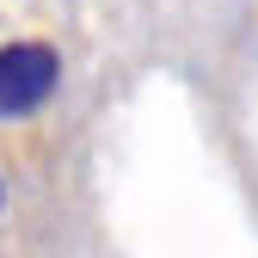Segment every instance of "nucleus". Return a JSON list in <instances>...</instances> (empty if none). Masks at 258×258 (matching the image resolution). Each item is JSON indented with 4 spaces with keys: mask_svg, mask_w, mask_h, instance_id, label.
I'll return each instance as SVG.
<instances>
[{
    "mask_svg": "<svg viewBox=\"0 0 258 258\" xmlns=\"http://www.w3.org/2000/svg\"><path fill=\"white\" fill-rule=\"evenodd\" d=\"M55 86H61V55H55V43H37V37L0 43V123L43 111L55 99Z\"/></svg>",
    "mask_w": 258,
    "mask_h": 258,
    "instance_id": "f257e3e1",
    "label": "nucleus"
},
{
    "mask_svg": "<svg viewBox=\"0 0 258 258\" xmlns=\"http://www.w3.org/2000/svg\"><path fill=\"white\" fill-rule=\"evenodd\" d=\"M0 203H7V190H0Z\"/></svg>",
    "mask_w": 258,
    "mask_h": 258,
    "instance_id": "f03ea898",
    "label": "nucleus"
}]
</instances>
